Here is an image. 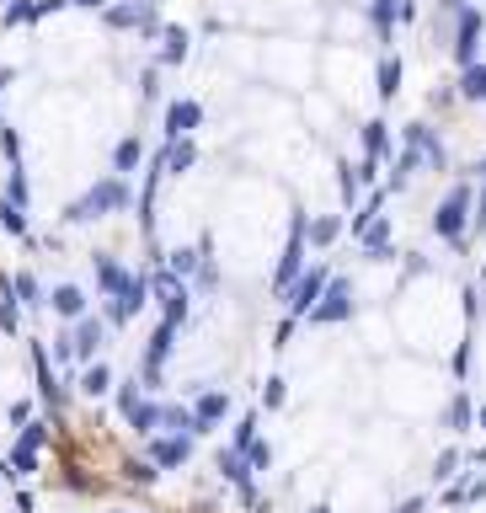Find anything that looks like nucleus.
Instances as JSON below:
<instances>
[{
	"label": "nucleus",
	"instance_id": "1",
	"mask_svg": "<svg viewBox=\"0 0 486 513\" xmlns=\"http://www.w3.org/2000/svg\"><path fill=\"white\" fill-rule=\"evenodd\" d=\"M129 204H134L129 177L107 171V177H97L81 198H70V204H65V225H91V220H102V214H123Z\"/></svg>",
	"mask_w": 486,
	"mask_h": 513
},
{
	"label": "nucleus",
	"instance_id": "2",
	"mask_svg": "<svg viewBox=\"0 0 486 513\" xmlns=\"http://www.w3.org/2000/svg\"><path fill=\"white\" fill-rule=\"evenodd\" d=\"M470 182H454V188L438 198V209H433V230H438V241H449V246H460L465 241V230H470Z\"/></svg>",
	"mask_w": 486,
	"mask_h": 513
},
{
	"label": "nucleus",
	"instance_id": "3",
	"mask_svg": "<svg viewBox=\"0 0 486 513\" xmlns=\"http://www.w3.org/2000/svg\"><path fill=\"white\" fill-rule=\"evenodd\" d=\"M481 43H486V17H481V6H460V11H454V43H449L454 59H460V70L481 59Z\"/></svg>",
	"mask_w": 486,
	"mask_h": 513
},
{
	"label": "nucleus",
	"instance_id": "4",
	"mask_svg": "<svg viewBox=\"0 0 486 513\" xmlns=\"http://www.w3.org/2000/svg\"><path fill=\"white\" fill-rule=\"evenodd\" d=\"M401 150H412L428 171H444V166H449L444 139H438V134L428 129V123H406V129H401Z\"/></svg>",
	"mask_w": 486,
	"mask_h": 513
},
{
	"label": "nucleus",
	"instance_id": "5",
	"mask_svg": "<svg viewBox=\"0 0 486 513\" xmlns=\"http://www.w3.org/2000/svg\"><path fill=\"white\" fill-rule=\"evenodd\" d=\"M310 316L316 321H348L353 316V284L348 278H332V284L321 289V300L310 305Z\"/></svg>",
	"mask_w": 486,
	"mask_h": 513
},
{
	"label": "nucleus",
	"instance_id": "6",
	"mask_svg": "<svg viewBox=\"0 0 486 513\" xmlns=\"http://www.w3.org/2000/svg\"><path fill=\"white\" fill-rule=\"evenodd\" d=\"M193 129H203V107L193 97H177V102L166 107V118H161V134L166 139H187Z\"/></svg>",
	"mask_w": 486,
	"mask_h": 513
},
{
	"label": "nucleus",
	"instance_id": "7",
	"mask_svg": "<svg viewBox=\"0 0 486 513\" xmlns=\"http://www.w3.org/2000/svg\"><path fill=\"white\" fill-rule=\"evenodd\" d=\"M358 139H364V161H374V166H385L390 155H396V134H390L385 118H369L364 129H358Z\"/></svg>",
	"mask_w": 486,
	"mask_h": 513
},
{
	"label": "nucleus",
	"instance_id": "8",
	"mask_svg": "<svg viewBox=\"0 0 486 513\" xmlns=\"http://www.w3.org/2000/svg\"><path fill=\"white\" fill-rule=\"evenodd\" d=\"M155 38H161V49H155V65H166V70H171V65H182L187 49H193V33H187L182 22H166Z\"/></svg>",
	"mask_w": 486,
	"mask_h": 513
},
{
	"label": "nucleus",
	"instance_id": "9",
	"mask_svg": "<svg viewBox=\"0 0 486 513\" xmlns=\"http://www.w3.org/2000/svg\"><path fill=\"white\" fill-rule=\"evenodd\" d=\"M155 155H161V171H166V177H187V171L198 166V145H193V139H166Z\"/></svg>",
	"mask_w": 486,
	"mask_h": 513
},
{
	"label": "nucleus",
	"instance_id": "10",
	"mask_svg": "<svg viewBox=\"0 0 486 513\" xmlns=\"http://www.w3.org/2000/svg\"><path fill=\"white\" fill-rule=\"evenodd\" d=\"M59 6H65V0H6V27H38L43 17H54Z\"/></svg>",
	"mask_w": 486,
	"mask_h": 513
},
{
	"label": "nucleus",
	"instance_id": "11",
	"mask_svg": "<svg viewBox=\"0 0 486 513\" xmlns=\"http://www.w3.org/2000/svg\"><path fill=\"white\" fill-rule=\"evenodd\" d=\"M289 289H294V294H289V305H294V310H310V305L321 300V289H326V268H310V273H300Z\"/></svg>",
	"mask_w": 486,
	"mask_h": 513
},
{
	"label": "nucleus",
	"instance_id": "12",
	"mask_svg": "<svg viewBox=\"0 0 486 513\" xmlns=\"http://www.w3.org/2000/svg\"><path fill=\"white\" fill-rule=\"evenodd\" d=\"M358 241H364V257H390V220L374 214V220L358 230Z\"/></svg>",
	"mask_w": 486,
	"mask_h": 513
},
{
	"label": "nucleus",
	"instance_id": "13",
	"mask_svg": "<svg viewBox=\"0 0 486 513\" xmlns=\"http://www.w3.org/2000/svg\"><path fill=\"white\" fill-rule=\"evenodd\" d=\"M364 17L374 22V38L390 43V33H396V0H364Z\"/></svg>",
	"mask_w": 486,
	"mask_h": 513
},
{
	"label": "nucleus",
	"instance_id": "14",
	"mask_svg": "<svg viewBox=\"0 0 486 513\" xmlns=\"http://www.w3.org/2000/svg\"><path fill=\"white\" fill-rule=\"evenodd\" d=\"M155 294L166 300V321H182V310H187V294H182V284L171 273H155Z\"/></svg>",
	"mask_w": 486,
	"mask_h": 513
},
{
	"label": "nucleus",
	"instance_id": "15",
	"mask_svg": "<svg viewBox=\"0 0 486 513\" xmlns=\"http://www.w3.org/2000/svg\"><path fill=\"white\" fill-rule=\"evenodd\" d=\"M460 97L476 102V107H486V59H476V65L460 70Z\"/></svg>",
	"mask_w": 486,
	"mask_h": 513
},
{
	"label": "nucleus",
	"instance_id": "16",
	"mask_svg": "<svg viewBox=\"0 0 486 513\" xmlns=\"http://www.w3.org/2000/svg\"><path fill=\"white\" fill-rule=\"evenodd\" d=\"M342 236V220L337 214H316V220H305V241L310 246H332Z\"/></svg>",
	"mask_w": 486,
	"mask_h": 513
},
{
	"label": "nucleus",
	"instance_id": "17",
	"mask_svg": "<svg viewBox=\"0 0 486 513\" xmlns=\"http://www.w3.org/2000/svg\"><path fill=\"white\" fill-rule=\"evenodd\" d=\"M374 81H380L374 91H380L385 102H390V97H401V59H396V54H385V59H380V70H374Z\"/></svg>",
	"mask_w": 486,
	"mask_h": 513
},
{
	"label": "nucleus",
	"instance_id": "18",
	"mask_svg": "<svg viewBox=\"0 0 486 513\" xmlns=\"http://www.w3.org/2000/svg\"><path fill=\"white\" fill-rule=\"evenodd\" d=\"M54 310H59L65 321H81V310H86V294L75 289V284H59V289H54Z\"/></svg>",
	"mask_w": 486,
	"mask_h": 513
},
{
	"label": "nucleus",
	"instance_id": "19",
	"mask_svg": "<svg viewBox=\"0 0 486 513\" xmlns=\"http://www.w3.org/2000/svg\"><path fill=\"white\" fill-rule=\"evenodd\" d=\"M139 155H145V150H139V139H118V145H113V171H118V177H129V171L139 166Z\"/></svg>",
	"mask_w": 486,
	"mask_h": 513
},
{
	"label": "nucleus",
	"instance_id": "20",
	"mask_svg": "<svg viewBox=\"0 0 486 513\" xmlns=\"http://www.w3.org/2000/svg\"><path fill=\"white\" fill-rule=\"evenodd\" d=\"M337 193H342V204H358V193H364V182H358V166H348V161L337 166Z\"/></svg>",
	"mask_w": 486,
	"mask_h": 513
},
{
	"label": "nucleus",
	"instance_id": "21",
	"mask_svg": "<svg viewBox=\"0 0 486 513\" xmlns=\"http://www.w3.org/2000/svg\"><path fill=\"white\" fill-rule=\"evenodd\" d=\"M97 342H102V321H81V332L70 337V348L86 359V353H97Z\"/></svg>",
	"mask_w": 486,
	"mask_h": 513
},
{
	"label": "nucleus",
	"instance_id": "22",
	"mask_svg": "<svg viewBox=\"0 0 486 513\" xmlns=\"http://www.w3.org/2000/svg\"><path fill=\"white\" fill-rule=\"evenodd\" d=\"M97 278H102V289H107V294H118L123 284H129V273H123L113 257H97Z\"/></svg>",
	"mask_w": 486,
	"mask_h": 513
},
{
	"label": "nucleus",
	"instance_id": "23",
	"mask_svg": "<svg viewBox=\"0 0 486 513\" xmlns=\"http://www.w3.org/2000/svg\"><path fill=\"white\" fill-rule=\"evenodd\" d=\"M171 268H177V273H198L203 268V246H177V252H171Z\"/></svg>",
	"mask_w": 486,
	"mask_h": 513
},
{
	"label": "nucleus",
	"instance_id": "24",
	"mask_svg": "<svg viewBox=\"0 0 486 513\" xmlns=\"http://www.w3.org/2000/svg\"><path fill=\"white\" fill-rule=\"evenodd\" d=\"M0 225H6L11 236H27V214L17 204H6V198H0Z\"/></svg>",
	"mask_w": 486,
	"mask_h": 513
},
{
	"label": "nucleus",
	"instance_id": "25",
	"mask_svg": "<svg viewBox=\"0 0 486 513\" xmlns=\"http://www.w3.org/2000/svg\"><path fill=\"white\" fill-rule=\"evenodd\" d=\"M17 294H22V305H43V289L33 273H17Z\"/></svg>",
	"mask_w": 486,
	"mask_h": 513
},
{
	"label": "nucleus",
	"instance_id": "26",
	"mask_svg": "<svg viewBox=\"0 0 486 513\" xmlns=\"http://www.w3.org/2000/svg\"><path fill=\"white\" fill-rule=\"evenodd\" d=\"M155 460H161V465H182V460H187V444H177V439L155 444Z\"/></svg>",
	"mask_w": 486,
	"mask_h": 513
},
{
	"label": "nucleus",
	"instance_id": "27",
	"mask_svg": "<svg viewBox=\"0 0 486 513\" xmlns=\"http://www.w3.org/2000/svg\"><path fill=\"white\" fill-rule=\"evenodd\" d=\"M6 204L27 209V177H22V171H17V177H11V188H6Z\"/></svg>",
	"mask_w": 486,
	"mask_h": 513
},
{
	"label": "nucleus",
	"instance_id": "28",
	"mask_svg": "<svg viewBox=\"0 0 486 513\" xmlns=\"http://www.w3.org/2000/svg\"><path fill=\"white\" fill-rule=\"evenodd\" d=\"M219 412H225V396H209V401H203V407H198V423H214Z\"/></svg>",
	"mask_w": 486,
	"mask_h": 513
},
{
	"label": "nucleus",
	"instance_id": "29",
	"mask_svg": "<svg viewBox=\"0 0 486 513\" xmlns=\"http://www.w3.org/2000/svg\"><path fill=\"white\" fill-rule=\"evenodd\" d=\"M65 6H75V11H97V17H102V11H107V0H65Z\"/></svg>",
	"mask_w": 486,
	"mask_h": 513
},
{
	"label": "nucleus",
	"instance_id": "30",
	"mask_svg": "<svg viewBox=\"0 0 486 513\" xmlns=\"http://www.w3.org/2000/svg\"><path fill=\"white\" fill-rule=\"evenodd\" d=\"M470 225H486V188H481V204H470Z\"/></svg>",
	"mask_w": 486,
	"mask_h": 513
},
{
	"label": "nucleus",
	"instance_id": "31",
	"mask_svg": "<svg viewBox=\"0 0 486 513\" xmlns=\"http://www.w3.org/2000/svg\"><path fill=\"white\" fill-rule=\"evenodd\" d=\"M460 6H470V0H438V11H444V17H454Z\"/></svg>",
	"mask_w": 486,
	"mask_h": 513
},
{
	"label": "nucleus",
	"instance_id": "32",
	"mask_svg": "<svg viewBox=\"0 0 486 513\" xmlns=\"http://www.w3.org/2000/svg\"><path fill=\"white\" fill-rule=\"evenodd\" d=\"M476 177H481V188H486V155H481V161H476Z\"/></svg>",
	"mask_w": 486,
	"mask_h": 513
},
{
	"label": "nucleus",
	"instance_id": "33",
	"mask_svg": "<svg viewBox=\"0 0 486 513\" xmlns=\"http://www.w3.org/2000/svg\"><path fill=\"white\" fill-rule=\"evenodd\" d=\"M139 6H155V0H139Z\"/></svg>",
	"mask_w": 486,
	"mask_h": 513
},
{
	"label": "nucleus",
	"instance_id": "34",
	"mask_svg": "<svg viewBox=\"0 0 486 513\" xmlns=\"http://www.w3.org/2000/svg\"><path fill=\"white\" fill-rule=\"evenodd\" d=\"M481 17H486V6H481Z\"/></svg>",
	"mask_w": 486,
	"mask_h": 513
}]
</instances>
